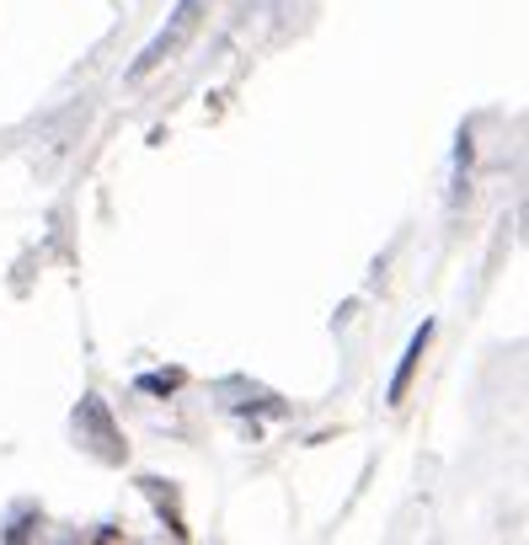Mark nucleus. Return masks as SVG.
<instances>
[{
  "label": "nucleus",
  "mask_w": 529,
  "mask_h": 545,
  "mask_svg": "<svg viewBox=\"0 0 529 545\" xmlns=\"http://www.w3.org/2000/svg\"><path fill=\"white\" fill-rule=\"evenodd\" d=\"M428 332H433V326H423V332L412 337V348H407V364H401V375H396V385H391V401H401V396H407V380H412L417 358H423V348H428Z\"/></svg>",
  "instance_id": "nucleus-1"
}]
</instances>
